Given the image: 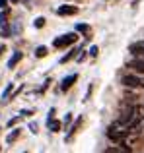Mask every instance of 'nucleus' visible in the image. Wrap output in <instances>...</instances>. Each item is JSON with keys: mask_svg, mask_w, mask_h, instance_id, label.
I'll use <instances>...</instances> for the list:
<instances>
[{"mask_svg": "<svg viewBox=\"0 0 144 153\" xmlns=\"http://www.w3.org/2000/svg\"><path fill=\"white\" fill-rule=\"evenodd\" d=\"M35 56H37V58H41V56H47V47H37V51H35Z\"/></svg>", "mask_w": 144, "mask_h": 153, "instance_id": "12", "label": "nucleus"}, {"mask_svg": "<svg viewBox=\"0 0 144 153\" xmlns=\"http://www.w3.org/2000/svg\"><path fill=\"white\" fill-rule=\"evenodd\" d=\"M103 153H130V149H129V146L121 143V146H113V147H109V149H105Z\"/></svg>", "mask_w": 144, "mask_h": 153, "instance_id": "8", "label": "nucleus"}, {"mask_svg": "<svg viewBox=\"0 0 144 153\" xmlns=\"http://www.w3.org/2000/svg\"><path fill=\"white\" fill-rule=\"evenodd\" d=\"M57 14L58 16H74V14H78V8L76 6H61L57 10Z\"/></svg>", "mask_w": 144, "mask_h": 153, "instance_id": "5", "label": "nucleus"}, {"mask_svg": "<svg viewBox=\"0 0 144 153\" xmlns=\"http://www.w3.org/2000/svg\"><path fill=\"white\" fill-rule=\"evenodd\" d=\"M76 79H78V76H76V74H72V76H66V78L62 79V83H61V89H62V91L70 89V87H72V83H74Z\"/></svg>", "mask_w": 144, "mask_h": 153, "instance_id": "7", "label": "nucleus"}, {"mask_svg": "<svg viewBox=\"0 0 144 153\" xmlns=\"http://www.w3.org/2000/svg\"><path fill=\"white\" fill-rule=\"evenodd\" d=\"M10 91H12V83H10V85L6 87V89H4V93H2V101H6V99H8V95H10Z\"/></svg>", "mask_w": 144, "mask_h": 153, "instance_id": "13", "label": "nucleus"}, {"mask_svg": "<svg viewBox=\"0 0 144 153\" xmlns=\"http://www.w3.org/2000/svg\"><path fill=\"white\" fill-rule=\"evenodd\" d=\"M18 120H20V116H18V118H12V120H10V122H8V128H12V126H14V124H16V122H18Z\"/></svg>", "mask_w": 144, "mask_h": 153, "instance_id": "17", "label": "nucleus"}, {"mask_svg": "<svg viewBox=\"0 0 144 153\" xmlns=\"http://www.w3.org/2000/svg\"><path fill=\"white\" fill-rule=\"evenodd\" d=\"M95 54H98V47H92V49H90V56H95Z\"/></svg>", "mask_w": 144, "mask_h": 153, "instance_id": "18", "label": "nucleus"}, {"mask_svg": "<svg viewBox=\"0 0 144 153\" xmlns=\"http://www.w3.org/2000/svg\"><path fill=\"white\" fill-rule=\"evenodd\" d=\"M78 39V35L76 33H68V35H62V37H57L53 41V45L57 47V49H61V47H68V45H72V43Z\"/></svg>", "mask_w": 144, "mask_h": 153, "instance_id": "3", "label": "nucleus"}, {"mask_svg": "<svg viewBox=\"0 0 144 153\" xmlns=\"http://www.w3.org/2000/svg\"><path fill=\"white\" fill-rule=\"evenodd\" d=\"M29 128H31V132H33V134H37V124H29Z\"/></svg>", "mask_w": 144, "mask_h": 153, "instance_id": "19", "label": "nucleus"}, {"mask_svg": "<svg viewBox=\"0 0 144 153\" xmlns=\"http://www.w3.org/2000/svg\"><path fill=\"white\" fill-rule=\"evenodd\" d=\"M12 2H18V0H12Z\"/></svg>", "mask_w": 144, "mask_h": 153, "instance_id": "21", "label": "nucleus"}, {"mask_svg": "<svg viewBox=\"0 0 144 153\" xmlns=\"http://www.w3.org/2000/svg\"><path fill=\"white\" fill-rule=\"evenodd\" d=\"M74 54H76V51L68 52V54H66V56H62V58H61V62H66V60H70V58H72V56H74Z\"/></svg>", "mask_w": 144, "mask_h": 153, "instance_id": "15", "label": "nucleus"}, {"mask_svg": "<svg viewBox=\"0 0 144 153\" xmlns=\"http://www.w3.org/2000/svg\"><path fill=\"white\" fill-rule=\"evenodd\" d=\"M76 29H78V31H90V27L84 25V23H78V25H76Z\"/></svg>", "mask_w": 144, "mask_h": 153, "instance_id": "16", "label": "nucleus"}, {"mask_svg": "<svg viewBox=\"0 0 144 153\" xmlns=\"http://www.w3.org/2000/svg\"><path fill=\"white\" fill-rule=\"evenodd\" d=\"M127 134H129V128L127 126H121V124H111L109 130H107V136H109L111 140H115V142H123V140L127 138Z\"/></svg>", "mask_w": 144, "mask_h": 153, "instance_id": "1", "label": "nucleus"}, {"mask_svg": "<svg viewBox=\"0 0 144 153\" xmlns=\"http://www.w3.org/2000/svg\"><path fill=\"white\" fill-rule=\"evenodd\" d=\"M20 60H22V52H20V51H16V52H14V56L10 58V62H8V68H14L16 64L20 62Z\"/></svg>", "mask_w": 144, "mask_h": 153, "instance_id": "9", "label": "nucleus"}, {"mask_svg": "<svg viewBox=\"0 0 144 153\" xmlns=\"http://www.w3.org/2000/svg\"><path fill=\"white\" fill-rule=\"evenodd\" d=\"M33 25H35V27H43V25H45V18H37Z\"/></svg>", "mask_w": 144, "mask_h": 153, "instance_id": "14", "label": "nucleus"}, {"mask_svg": "<svg viewBox=\"0 0 144 153\" xmlns=\"http://www.w3.org/2000/svg\"><path fill=\"white\" fill-rule=\"evenodd\" d=\"M49 130H51V132H58V130H61V122L51 118V120H49Z\"/></svg>", "mask_w": 144, "mask_h": 153, "instance_id": "10", "label": "nucleus"}, {"mask_svg": "<svg viewBox=\"0 0 144 153\" xmlns=\"http://www.w3.org/2000/svg\"><path fill=\"white\" fill-rule=\"evenodd\" d=\"M129 68H133L134 72H140V74H144V54L136 56V58H133L129 64H127Z\"/></svg>", "mask_w": 144, "mask_h": 153, "instance_id": "4", "label": "nucleus"}, {"mask_svg": "<svg viewBox=\"0 0 144 153\" xmlns=\"http://www.w3.org/2000/svg\"><path fill=\"white\" fill-rule=\"evenodd\" d=\"M129 51L133 52L134 56H140L144 54V41H138V43H133V45L129 47Z\"/></svg>", "mask_w": 144, "mask_h": 153, "instance_id": "6", "label": "nucleus"}, {"mask_svg": "<svg viewBox=\"0 0 144 153\" xmlns=\"http://www.w3.org/2000/svg\"><path fill=\"white\" fill-rule=\"evenodd\" d=\"M18 136H20V128H16V130H14V132H10V134H8V138H6V142H8V143H12V142H14V140H16V138H18Z\"/></svg>", "mask_w": 144, "mask_h": 153, "instance_id": "11", "label": "nucleus"}, {"mask_svg": "<svg viewBox=\"0 0 144 153\" xmlns=\"http://www.w3.org/2000/svg\"><path fill=\"white\" fill-rule=\"evenodd\" d=\"M6 4H8V0H0V8H6Z\"/></svg>", "mask_w": 144, "mask_h": 153, "instance_id": "20", "label": "nucleus"}, {"mask_svg": "<svg viewBox=\"0 0 144 153\" xmlns=\"http://www.w3.org/2000/svg\"><path fill=\"white\" fill-rule=\"evenodd\" d=\"M121 83L127 87H140V89H144V78H136V76H123Z\"/></svg>", "mask_w": 144, "mask_h": 153, "instance_id": "2", "label": "nucleus"}]
</instances>
